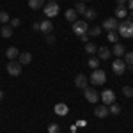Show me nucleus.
<instances>
[{
  "mask_svg": "<svg viewBox=\"0 0 133 133\" xmlns=\"http://www.w3.org/2000/svg\"><path fill=\"white\" fill-rule=\"evenodd\" d=\"M117 34L124 37V39H131L133 37V21L126 20V21H121L119 27H117Z\"/></svg>",
  "mask_w": 133,
  "mask_h": 133,
  "instance_id": "f257e3e1",
  "label": "nucleus"
},
{
  "mask_svg": "<svg viewBox=\"0 0 133 133\" xmlns=\"http://www.w3.org/2000/svg\"><path fill=\"white\" fill-rule=\"evenodd\" d=\"M107 82V73L103 69H92V75H91V83L92 85H103Z\"/></svg>",
  "mask_w": 133,
  "mask_h": 133,
  "instance_id": "f03ea898",
  "label": "nucleus"
},
{
  "mask_svg": "<svg viewBox=\"0 0 133 133\" xmlns=\"http://www.w3.org/2000/svg\"><path fill=\"white\" fill-rule=\"evenodd\" d=\"M89 30V25L85 23V20H76L73 23V32H75V36H78V37H82L85 36Z\"/></svg>",
  "mask_w": 133,
  "mask_h": 133,
  "instance_id": "7ed1b4c3",
  "label": "nucleus"
},
{
  "mask_svg": "<svg viewBox=\"0 0 133 133\" xmlns=\"http://www.w3.org/2000/svg\"><path fill=\"white\" fill-rule=\"evenodd\" d=\"M43 11H44V14H46L48 18H53V16H57V14H59L61 7H59V4H57V2H48V4L43 7Z\"/></svg>",
  "mask_w": 133,
  "mask_h": 133,
  "instance_id": "20e7f679",
  "label": "nucleus"
},
{
  "mask_svg": "<svg viewBox=\"0 0 133 133\" xmlns=\"http://www.w3.org/2000/svg\"><path fill=\"white\" fill-rule=\"evenodd\" d=\"M21 62L20 61H9V64H7V73H9L11 76H18V75H21Z\"/></svg>",
  "mask_w": 133,
  "mask_h": 133,
  "instance_id": "39448f33",
  "label": "nucleus"
},
{
  "mask_svg": "<svg viewBox=\"0 0 133 133\" xmlns=\"http://www.w3.org/2000/svg\"><path fill=\"white\" fill-rule=\"evenodd\" d=\"M99 98H101V101H103V105H112V103H115V94H114V91L112 89H105V91L99 94Z\"/></svg>",
  "mask_w": 133,
  "mask_h": 133,
  "instance_id": "423d86ee",
  "label": "nucleus"
},
{
  "mask_svg": "<svg viewBox=\"0 0 133 133\" xmlns=\"http://www.w3.org/2000/svg\"><path fill=\"white\" fill-rule=\"evenodd\" d=\"M83 96H85V99L89 103H98L99 101V92L96 91V89H83Z\"/></svg>",
  "mask_w": 133,
  "mask_h": 133,
  "instance_id": "0eeeda50",
  "label": "nucleus"
},
{
  "mask_svg": "<svg viewBox=\"0 0 133 133\" xmlns=\"http://www.w3.org/2000/svg\"><path fill=\"white\" fill-rule=\"evenodd\" d=\"M112 71H114V75H124V71H126V62L123 61V59H117V61H114V64H112Z\"/></svg>",
  "mask_w": 133,
  "mask_h": 133,
  "instance_id": "6e6552de",
  "label": "nucleus"
},
{
  "mask_svg": "<svg viewBox=\"0 0 133 133\" xmlns=\"http://www.w3.org/2000/svg\"><path fill=\"white\" fill-rule=\"evenodd\" d=\"M117 27H119V20L114 16V18H107V20L103 21V27H101V29L112 32V30H117Z\"/></svg>",
  "mask_w": 133,
  "mask_h": 133,
  "instance_id": "1a4fd4ad",
  "label": "nucleus"
},
{
  "mask_svg": "<svg viewBox=\"0 0 133 133\" xmlns=\"http://www.w3.org/2000/svg\"><path fill=\"white\" fill-rule=\"evenodd\" d=\"M108 114L110 112H108V107H107V105H99V107L94 108V115H96L98 119H105Z\"/></svg>",
  "mask_w": 133,
  "mask_h": 133,
  "instance_id": "9d476101",
  "label": "nucleus"
},
{
  "mask_svg": "<svg viewBox=\"0 0 133 133\" xmlns=\"http://www.w3.org/2000/svg\"><path fill=\"white\" fill-rule=\"evenodd\" d=\"M53 112L57 114V115H68V112H69V108H68V105L66 103H57L55 107H53Z\"/></svg>",
  "mask_w": 133,
  "mask_h": 133,
  "instance_id": "9b49d317",
  "label": "nucleus"
},
{
  "mask_svg": "<svg viewBox=\"0 0 133 133\" xmlns=\"http://www.w3.org/2000/svg\"><path fill=\"white\" fill-rule=\"evenodd\" d=\"M98 55H99V61H108L110 57H112V51L108 50L107 46H99L98 48V51H96Z\"/></svg>",
  "mask_w": 133,
  "mask_h": 133,
  "instance_id": "f8f14e48",
  "label": "nucleus"
},
{
  "mask_svg": "<svg viewBox=\"0 0 133 133\" xmlns=\"http://www.w3.org/2000/svg\"><path fill=\"white\" fill-rule=\"evenodd\" d=\"M75 85L78 87V89H87V76L85 75H76L75 76Z\"/></svg>",
  "mask_w": 133,
  "mask_h": 133,
  "instance_id": "ddd939ff",
  "label": "nucleus"
},
{
  "mask_svg": "<svg viewBox=\"0 0 133 133\" xmlns=\"http://www.w3.org/2000/svg\"><path fill=\"white\" fill-rule=\"evenodd\" d=\"M5 55H7V59L9 61H18V57H20V51L16 46H9L7 50H5Z\"/></svg>",
  "mask_w": 133,
  "mask_h": 133,
  "instance_id": "4468645a",
  "label": "nucleus"
},
{
  "mask_svg": "<svg viewBox=\"0 0 133 133\" xmlns=\"http://www.w3.org/2000/svg\"><path fill=\"white\" fill-rule=\"evenodd\" d=\"M39 30L43 32V34H51V32H53V23H51V21H41V23H39Z\"/></svg>",
  "mask_w": 133,
  "mask_h": 133,
  "instance_id": "2eb2a0df",
  "label": "nucleus"
},
{
  "mask_svg": "<svg viewBox=\"0 0 133 133\" xmlns=\"http://www.w3.org/2000/svg\"><path fill=\"white\" fill-rule=\"evenodd\" d=\"M110 51H112L115 57H123L124 53H126V48H124L121 43H115V44H114V50H110Z\"/></svg>",
  "mask_w": 133,
  "mask_h": 133,
  "instance_id": "dca6fc26",
  "label": "nucleus"
},
{
  "mask_svg": "<svg viewBox=\"0 0 133 133\" xmlns=\"http://www.w3.org/2000/svg\"><path fill=\"white\" fill-rule=\"evenodd\" d=\"M128 16V7L126 5H117L115 7V18L119 20V18H126Z\"/></svg>",
  "mask_w": 133,
  "mask_h": 133,
  "instance_id": "f3484780",
  "label": "nucleus"
},
{
  "mask_svg": "<svg viewBox=\"0 0 133 133\" xmlns=\"http://www.w3.org/2000/svg\"><path fill=\"white\" fill-rule=\"evenodd\" d=\"M18 61L21 62V66H25V64H30V62H32V53H30V51H25V53H20Z\"/></svg>",
  "mask_w": 133,
  "mask_h": 133,
  "instance_id": "a211bd4d",
  "label": "nucleus"
},
{
  "mask_svg": "<svg viewBox=\"0 0 133 133\" xmlns=\"http://www.w3.org/2000/svg\"><path fill=\"white\" fill-rule=\"evenodd\" d=\"M0 34H2V37L9 39L11 36H12V27H11V25H2V29H0Z\"/></svg>",
  "mask_w": 133,
  "mask_h": 133,
  "instance_id": "6ab92c4d",
  "label": "nucleus"
},
{
  "mask_svg": "<svg viewBox=\"0 0 133 133\" xmlns=\"http://www.w3.org/2000/svg\"><path fill=\"white\" fill-rule=\"evenodd\" d=\"M83 16H85V20H96V16H98V12H96V9H92V7H87V11L83 12Z\"/></svg>",
  "mask_w": 133,
  "mask_h": 133,
  "instance_id": "aec40b11",
  "label": "nucleus"
},
{
  "mask_svg": "<svg viewBox=\"0 0 133 133\" xmlns=\"http://www.w3.org/2000/svg\"><path fill=\"white\" fill-rule=\"evenodd\" d=\"M101 27H98V25H94V27H89V30H87V34L91 36V37H98V36H101Z\"/></svg>",
  "mask_w": 133,
  "mask_h": 133,
  "instance_id": "412c9836",
  "label": "nucleus"
},
{
  "mask_svg": "<svg viewBox=\"0 0 133 133\" xmlns=\"http://www.w3.org/2000/svg\"><path fill=\"white\" fill-rule=\"evenodd\" d=\"M29 7L30 9H41V7H44V0H29Z\"/></svg>",
  "mask_w": 133,
  "mask_h": 133,
  "instance_id": "4be33fe9",
  "label": "nucleus"
},
{
  "mask_svg": "<svg viewBox=\"0 0 133 133\" xmlns=\"http://www.w3.org/2000/svg\"><path fill=\"white\" fill-rule=\"evenodd\" d=\"M66 20L71 21V23H75V21H76V11L75 9H68L66 11Z\"/></svg>",
  "mask_w": 133,
  "mask_h": 133,
  "instance_id": "5701e85b",
  "label": "nucleus"
},
{
  "mask_svg": "<svg viewBox=\"0 0 133 133\" xmlns=\"http://www.w3.org/2000/svg\"><path fill=\"white\" fill-rule=\"evenodd\" d=\"M73 9L76 11V14H78V12H80V14H83V12L87 11V7H85V2H76Z\"/></svg>",
  "mask_w": 133,
  "mask_h": 133,
  "instance_id": "b1692460",
  "label": "nucleus"
},
{
  "mask_svg": "<svg viewBox=\"0 0 133 133\" xmlns=\"http://www.w3.org/2000/svg\"><path fill=\"white\" fill-rule=\"evenodd\" d=\"M107 39L110 43H119V34H117V30H112V32H108V36H107Z\"/></svg>",
  "mask_w": 133,
  "mask_h": 133,
  "instance_id": "393cba45",
  "label": "nucleus"
},
{
  "mask_svg": "<svg viewBox=\"0 0 133 133\" xmlns=\"http://www.w3.org/2000/svg\"><path fill=\"white\" fill-rule=\"evenodd\" d=\"M121 110H123V108H121V107H119L117 103H112V105L108 107V112L114 114V115H119V114H121Z\"/></svg>",
  "mask_w": 133,
  "mask_h": 133,
  "instance_id": "a878e982",
  "label": "nucleus"
},
{
  "mask_svg": "<svg viewBox=\"0 0 133 133\" xmlns=\"http://www.w3.org/2000/svg\"><path fill=\"white\" fill-rule=\"evenodd\" d=\"M85 51L91 53V55H94V53L98 51V46H96L94 43H85Z\"/></svg>",
  "mask_w": 133,
  "mask_h": 133,
  "instance_id": "bb28decb",
  "label": "nucleus"
},
{
  "mask_svg": "<svg viewBox=\"0 0 133 133\" xmlns=\"http://www.w3.org/2000/svg\"><path fill=\"white\" fill-rule=\"evenodd\" d=\"M87 64H89V68H92V69H98L99 68V59L98 57H91Z\"/></svg>",
  "mask_w": 133,
  "mask_h": 133,
  "instance_id": "cd10ccee",
  "label": "nucleus"
},
{
  "mask_svg": "<svg viewBox=\"0 0 133 133\" xmlns=\"http://www.w3.org/2000/svg\"><path fill=\"white\" fill-rule=\"evenodd\" d=\"M124 62H126V66H133V51L124 53Z\"/></svg>",
  "mask_w": 133,
  "mask_h": 133,
  "instance_id": "c85d7f7f",
  "label": "nucleus"
},
{
  "mask_svg": "<svg viewBox=\"0 0 133 133\" xmlns=\"http://www.w3.org/2000/svg\"><path fill=\"white\" fill-rule=\"evenodd\" d=\"M48 133H61V126L55 124V123L48 124Z\"/></svg>",
  "mask_w": 133,
  "mask_h": 133,
  "instance_id": "c756f323",
  "label": "nucleus"
},
{
  "mask_svg": "<svg viewBox=\"0 0 133 133\" xmlns=\"http://www.w3.org/2000/svg\"><path fill=\"white\" fill-rule=\"evenodd\" d=\"M123 94L126 96V98H133V89L130 87V85H124L123 87Z\"/></svg>",
  "mask_w": 133,
  "mask_h": 133,
  "instance_id": "7c9ffc66",
  "label": "nucleus"
},
{
  "mask_svg": "<svg viewBox=\"0 0 133 133\" xmlns=\"http://www.w3.org/2000/svg\"><path fill=\"white\" fill-rule=\"evenodd\" d=\"M0 23H9V14L5 12V11H0Z\"/></svg>",
  "mask_w": 133,
  "mask_h": 133,
  "instance_id": "2f4dec72",
  "label": "nucleus"
},
{
  "mask_svg": "<svg viewBox=\"0 0 133 133\" xmlns=\"http://www.w3.org/2000/svg\"><path fill=\"white\" fill-rule=\"evenodd\" d=\"M20 23H21V20L20 18H12V20H9V25L14 29V27H20Z\"/></svg>",
  "mask_w": 133,
  "mask_h": 133,
  "instance_id": "473e14b6",
  "label": "nucleus"
},
{
  "mask_svg": "<svg viewBox=\"0 0 133 133\" xmlns=\"http://www.w3.org/2000/svg\"><path fill=\"white\" fill-rule=\"evenodd\" d=\"M46 43H48V44H53V43H55V36L48 34V36H46Z\"/></svg>",
  "mask_w": 133,
  "mask_h": 133,
  "instance_id": "72a5a7b5",
  "label": "nucleus"
},
{
  "mask_svg": "<svg viewBox=\"0 0 133 133\" xmlns=\"http://www.w3.org/2000/svg\"><path fill=\"white\" fill-rule=\"evenodd\" d=\"M76 126H80V128H85V126H87V121L80 119V121H76Z\"/></svg>",
  "mask_w": 133,
  "mask_h": 133,
  "instance_id": "f704fd0d",
  "label": "nucleus"
},
{
  "mask_svg": "<svg viewBox=\"0 0 133 133\" xmlns=\"http://www.w3.org/2000/svg\"><path fill=\"white\" fill-rule=\"evenodd\" d=\"M32 30H39V21H36V23H32Z\"/></svg>",
  "mask_w": 133,
  "mask_h": 133,
  "instance_id": "c9c22d12",
  "label": "nucleus"
},
{
  "mask_svg": "<svg viewBox=\"0 0 133 133\" xmlns=\"http://www.w3.org/2000/svg\"><path fill=\"white\" fill-rule=\"evenodd\" d=\"M128 11L133 12V0H128Z\"/></svg>",
  "mask_w": 133,
  "mask_h": 133,
  "instance_id": "e433bc0d",
  "label": "nucleus"
},
{
  "mask_svg": "<svg viewBox=\"0 0 133 133\" xmlns=\"http://www.w3.org/2000/svg\"><path fill=\"white\" fill-rule=\"evenodd\" d=\"M126 2H128V0H117V5H124Z\"/></svg>",
  "mask_w": 133,
  "mask_h": 133,
  "instance_id": "4c0bfd02",
  "label": "nucleus"
},
{
  "mask_svg": "<svg viewBox=\"0 0 133 133\" xmlns=\"http://www.w3.org/2000/svg\"><path fill=\"white\" fill-rule=\"evenodd\" d=\"M2 98H4V92L0 91V101H2Z\"/></svg>",
  "mask_w": 133,
  "mask_h": 133,
  "instance_id": "58836bf2",
  "label": "nucleus"
},
{
  "mask_svg": "<svg viewBox=\"0 0 133 133\" xmlns=\"http://www.w3.org/2000/svg\"><path fill=\"white\" fill-rule=\"evenodd\" d=\"M80 2H89V0H80Z\"/></svg>",
  "mask_w": 133,
  "mask_h": 133,
  "instance_id": "ea45409f",
  "label": "nucleus"
},
{
  "mask_svg": "<svg viewBox=\"0 0 133 133\" xmlns=\"http://www.w3.org/2000/svg\"><path fill=\"white\" fill-rule=\"evenodd\" d=\"M50 2H55V0H50Z\"/></svg>",
  "mask_w": 133,
  "mask_h": 133,
  "instance_id": "a19ab883",
  "label": "nucleus"
}]
</instances>
